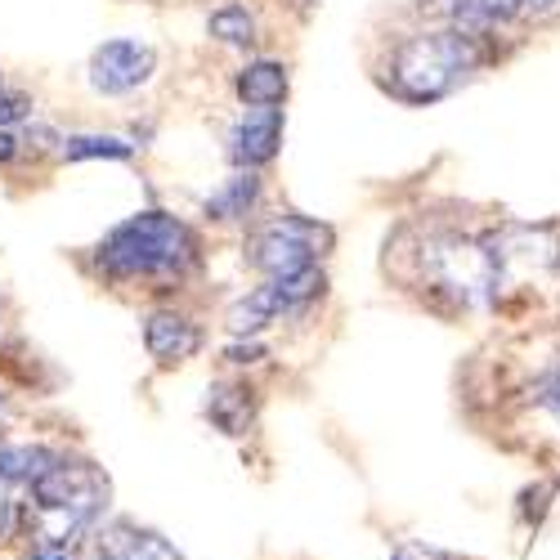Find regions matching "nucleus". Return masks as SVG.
<instances>
[{"label": "nucleus", "mask_w": 560, "mask_h": 560, "mask_svg": "<svg viewBox=\"0 0 560 560\" xmlns=\"http://www.w3.org/2000/svg\"><path fill=\"white\" fill-rule=\"evenodd\" d=\"M318 296H323V269H305V273H292V278H265L252 296H243L229 310V332L233 337H256L278 314H296Z\"/></svg>", "instance_id": "39448f33"}, {"label": "nucleus", "mask_w": 560, "mask_h": 560, "mask_svg": "<svg viewBox=\"0 0 560 560\" xmlns=\"http://www.w3.org/2000/svg\"><path fill=\"white\" fill-rule=\"evenodd\" d=\"M265 354L260 341H238V346H229V363H256Z\"/></svg>", "instance_id": "6ab92c4d"}, {"label": "nucleus", "mask_w": 560, "mask_h": 560, "mask_svg": "<svg viewBox=\"0 0 560 560\" xmlns=\"http://www.w3.org/2000/svg\"><path fill=\"white\" fill-rule=\"evenodd\" d=\"M19 144H23V139H19L14 130H0V166L19 158Z\"/></svg>", "instance_id": "412c9836"}, {"label": "nucleus", "mask_w": 560, "mask_h": 560, "mask_svg": "<svg viewBox=\"0 0 560 560\" xmlns=\"http://www.w3.org/2000/svg\"><path fill=\"white\" fill-rule=\"evenodd\" d=\"M32 560H68L63 551H40V556H32Z\"/></svg>", "instance_id": "5701e85b"}, {"label": "nucleus", "mask_w": 560, "mask_h": 560, "mask_svg": "<svg viewBox=\"0 0 560 560\" xmlns=\"http://www.w3.org/2000/svg\"><path fill=\"white\" fill-rule=\"evenodd\" d=\"M238 100L247 108H278L288 100V68L273 59H256L238 72Z\"/></svg>", "instance_id": "9b49d317"}, {"label": "nucleus", "mask_w": 560, "mask_h": 560, "mask_svg": "<svg viewBox=\"0 0 560 560\" xmlns=\"http://www.w3.org/2000/svg\"><path fill=\"white\" fill-rule=\"evenodd\" d=\"M144 346H149V354H153L158 363L171 368V363H184V359H194V354L202 350V332H198L184 314L158 310V314L144 318Z\"/></svg>", "instance_id": "9d476101"}, {"label": "nucleus", "mask_w": 560, "mask_h": 560, "mask_svg": "<svg viewBox=\"0 0 560 560\" xmlns=\"http://www.w3.org/2000/svg\"><path fill=\"white\" fill-rule=\"evenodd\" d=\"M59 158L63 162H90V158L126 162V158H135V144H126V139H117V135H63Z\"/></svg>", "instance_id": "2eb2a0df"}, {"label": "nucleus", "mask_w": 560, "mask_h": 560, "mask_svg": "<svg viewBox=\"0 0 560 560\" xmlns=\"http://www.w3.org/2000/svg\"><path fill=\"white\" fill-rule=\"evenodd\" d=\"M81 560H179V551L153 534V529H139V525H113L104 534L90 538Z\"/></svg>", "instance_id": "1a4fd4ad"}, {"label": "nucleus", "mask_w": 560, "mask_h": 560, "mask_svg": "<svg viewBox=\"0 0 560 560\" xmlns=\"http://www.w3.org/2000/svg\"><path fill=\"white\" fill-rule=\"evenodd\" d=\"M480 63H485L480 36H471V32H462V27L412 32L390 50L386 90L404 104H435V100L453 95Z\"/></svg>", "instance_id": "f03ea898"}, {"label": "nucleus", "mask_w": 560, "mask_h": 560, "mask_svg": "<svg viewBox=\"0 0 560 560\" xmlns=\"http://www.w3.org/2000/svg\"><path fill=\"white\" fill-rule=\"evenodd\" d=\"M55 462H59V453L40 448V444H0V480L5 485H36Z\"/></svg>", "instance_id": "f8f14e48"}, {"label": "nucleus", "mask_w": 560, "mask_h": 560, "mask_svg": "<svg viewBox=\"0 0 560 560\" xmlns=\"http://www.w3.org/2000/svg\"><path fill=\"white\" fill-rule=\"evenodd\" d=\"M560 0H440V14L448 19V27H462L471 36H489L502 23H516L529 14H547Z\"/></svg>", "instance_id": "0eeeda50"}, {"label": "nucleus", "mask_w": 560, "mask_h": 560, "mask_svg": "<svg viewBox=\"0 0 560 560\" xmlns=\"http://www.w3.org/2000/svg\"><path fill=\"white\" fill-rule=\"evenodd\" d=\"M207 417L224 431V435H243L252 422V399L243 386H215L207 390Z\"/></svg>", "instance_id": "4468645a"}, {"label": "nucleus", "mask_w": 560, "mask_h": 560, "mask_svg": "<svg viewBox=\"0 0 560 560\" xmlns=\"http://www.w3.org/2000/svg\"><path fill=\"white\" fill-rule=\"evenodd\" d=\"M256 198H260V179H256L252 171H238V175H233L224 189H215L202 207H207L211 220H243V215L256 207Z\"/></svg>", "instance_id": "ddd939ff"}, {"label": "nucleus", "mask_w": 560, "mask_h": 560, "mask_svg": "<svg viewBox=\"0 0 560 560\" xmlns=\"http://www.w3.org/2000/svg\"><path fill=\"white\" fill-rule=\"evenodd\" d=\"M100 269L126 283H149V278H184L198 265L194 229L166 211H139L121 220L100 243Z\"/></svg>", "instance_id": "7ed1b4c3"}, {"label": "nucleus", "mask_w": 560, "mask_h": 560, "mask_svg": "<svg viewBox=\"0 0 560 560\" xmlns=\"http://www.w3.org/2000/svg\"><path fill=\"white\" fill-rule=\"evenodd\" d=\"M113 485L95 462L85 457H59L50 471L32 485L27 502V529L40 538L45 551H63L68 542L85 538L108 511Z\"/></svg>", "instance_id": "f257e3e1"}, {"label": "nucleus", "mask_w": 560, "mask_h": 560, "mask_svg": "<svg viewBox=\"0 0 560 560\" xmlns=\"http://www.w3.org/2000/svg\"><path fill=\"white\" fill-rule=\"evenodd\" d=\"M158 72V55L153 45L144 40H104L95 55H90V68H85V81L90 90H100V95H130V90L149 85Z\"/></svg>", "instance_id": "423d86ee"}, {"label": "nucleus", "mask_w": 560, "mask_h": 560, "mask_svg": "<svg viewBox=\"0 0 560 560\" xmlns=\"http://www.w3.org/2000/svg\"><path fill=\"white\" fill-rule=\"evenodd\" d=\"M278 144H283V108H247L229 130V158L243 171L273 162Z\"/></svg>", "instance_id": "6e6552de"}, {"label": "nucleus", "mask_w": 560, "mask_h": 560, "mask_svg": "<svg viewBox=\"0 0 560 560\" xmlns=\"http://www.w3.org/2000/svg\"><path fill=\"white\" fill-rule=\"evenodd\" d=\"M538 399H542V408H551V412H556V422H560V372H556V377L542 386V395H538Z\"/></svg>", "instance_id": "aec40b11"}, {"label": "nucleus", "mask_w": 560, "mask_h": 560, "mask_svg": "<svg viewBox=\"0 0 560 560\" xmlns=\"http://www.w3.org/2000/svg\"><path fill=\"white\" fill-rule=\"evenodd\" d=\"M332 247V229L314 224L296 211L273 215L265 224H256V233L247 238V265L260 278H292L305 269H318V260Z\"/></svg>", "instance_id": "20e7f679"}, {"label": "nucleus", "mask_w": 560, "mask_h": 560, "mask_svg": "<svg viewBox=\"0 0 560 560\" xmlns=\"http://www.w3.org/2000/svg\"><path fill=\"white\" fill-rule=\"evenodd\" d=\"M211 36L224 40V45H252L256 40V14L247 5H220L211 19H207Z\"/></svg>", "instance_id": "dca6fc26"}, {"label": "nucleus", "mask_w": 560, "mask_h": 560, "mask_svg": "<svg viewBox=\"0 0 560 560\" xmlns=\"http://www.w3.org/2000/svg\"><path fill=\"white\" fill-rule=\"evenodd\" d=\"M10 516H14V502H10L5 480H0V542H5V534H10Z\"/></svg>", "instance_id": "4be33fe9"}, {"label": "nucleus", "mask_w": 560, "mask_h": 560, "mask_svg": "<svg viewBox=\"0 0 560 560\" xmlns=\"http://www.w3.org/2000/svg\"><path fill=\"white\" fill-rule=\"evenodd\" d=\"M390 560H448L444 551H435V547H422V542H404Z\"/></svg>", "instance_id": "a211bd4d"}, {"label": "nucleus", "mask_w": 560, "mask_h": 560, "mask_svg": "<svg viewBox=\"0 0 560 560\" xmlns=\"http://www.w3.org/2000/svg\"><path fill=\"white\" fill-rule=\"evenodd\" d=\"M27 117H32V100L19 95V90H0V130H14Z\"/></svg>", "instance_id": "f3484780"}]
</instances>
